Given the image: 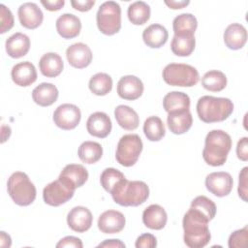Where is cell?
Returning <instances> with one entry per match:
<instances>
[{"mask_svg":"<svg viewBox=\"0 0 248 248\" xmlns=\"http://www.w3.org/2000/svg\"><path fill=\"white\" fill-rule=\"evenodd\" d=\"M88 87L97 96H105L112 89V78L106 73H97L89 79Z\"/></svg>","mask_w":248,"mask_h":248,"instance_id":"e575fe53","label":"cell"},{"mask_svg":"<svg viewBox=\"0 0 248 248\" xmlns=\"http://www.w3.org/2000/svg\"><path fill=\"white\" fill-rule=\"evenodd\" d=\"M233 180L232 175L226 171H215L205 177L206 189L216 197L228 196L232 190Z\"/></svg>","mask_w":248,"mask_h":248,"instance_id":"8fae6325","label":"cell"},{"mask_svg":"<svg viewBox=\"0 0 248 248\" xmlns=\"http://www.w3.org/2000/svg\"><path fill=\"white\" fill-rule=\"evenodd\" d=\"M232 148V138L223 130H212L205 137L202 158L212 167H220L227 161Z\"/></svg>","mask_w":248,"mask_h":248,"instance_id":"7a4b0ae2","label":"cell"},{"mask_svg":"<svg viewBox=\"0 0 248 248\" xmlns=\"http://www.w3.org/2000/svg\"><path fill=\"white\" fill-rule=\"evenodd\" d=\"M0 245L1 247H10L12 245L11 236L5 232H0Z\"/></svg>","mask_w":248,"mask_h":248,"instance_id":"681fc988","label":"cell"},{"mask_svg":"<svg viewBox=\"0 0 248 248\" xmlns=\"http://www.w3.org/2000/svg\"><path fill=\"white\" fill-rule=\"evenodd\" d=\"M17 16L20 24L27 29L39 27L44 20V14L36 3L25 2L17 10Z\"/></svg>","mask_w":248,"mask_h":248,"instance_id":"9a60e30c","label":"cell"},{"mask_svg":"<svg viewBox=\"0 0 248 248\" xmlns=\"http://www.w3.org/2000/svg\"><path fill=\"white\" fill-rule=\"evenodd\" d=\"M202 85L211 92L222 91L227 86V77L218 70L208 71L202 78Z\"/></svg>","mask_w":248,"mask_h":248,"instance_id":"836d02e7","label":"cell"},{"mask_svg":"<svg viewBox=\"0 0 248 248\" xmlns=\"http://www.w3.org/2000/svg\"><path fill=\"white\" fill-rule=\"evenodd\" d=\"M6 52L12 58H20L26 55L30 48V39L27 35L16 32L6 40Z\"/></svg>","mask_w":248,"mask_h":248,"instance_id":"7402d4cb","label":"cell"},{"mask_svg":"<svg viewBox=\"0 0 248 248\" xmlns=\"http://www.w3.org/2000/svg\"><path fill=\"white\" fill-rule=\"evenodd\" d=\"M198 27V20L195 16L189 13L178 15L172 21L174 35H194Z\"/></svg>","mask_w":248,"mask_h":248,"instance_id":"f546056e","label":"cell"},{"mask_svg":"<svg viewBox=\"0 0 248 248\" xmlns=\"http://www.w3.org/2000/svg\"><path fill=\"white\" fill-rule=\"evenodd\" d=\"M233 111V104L229 98L202 96L197 103L199 118L205 123L222 122Z\"/></svg>","mask_w":248,"mask_h":248,"instance_id":"277c9868","label":"cell"},{"mask_svg":"<svg viewBox=\"0 0 248 248\" xmlns=\"http://www.w3.org/2000/svg\"><path fill=\"white\" fill-rule=\"evenodd\" d=\"M209 220L199 210L190 207L184 214L182 226L184 243L190 248H202L208 244L211 234L208 229Z\"/></svg>","mask_w":248,"mask_h":248,"instance_id":"6da1fadb","label":"cell"},{"mask_svg":"<svg viewBox=\"0 0 248 248\" xmlns=\"http://www.w3.org/2000/svg\"><path fill=\"white\" fill-rule=\"evenodd\" d=\"M143 133L150 141L161 140L166 134L165 125L162 119L158 116H149L144 121Z\"/></svg>","mask_w":248,"mask_h":248,"instance_id":"d590c367","label":"cell"},{"mask_svg":"<svg viewBox=\"0 0 248 248\" xmlns=\"http://www.w3.org/2000/svg\"><path fill=\"white\" fill-rule=\"evenodd\" d=\"M57 248H64V247H73V248H82L83 244L82 241L76 236H65L62 239H60L58 241V243L56 244Z\"/></svg>","mask_w":248,"mask_h":248,"instance_id":"7bdbcfd3","label":"cell"},{"mask_svg":"<svg viewBox=\"0 0 248 248\" xmlns=\"http://www.w3.org/2000/svg\"><path fill=\"white\" fill-rule=\"evenodd\" d=\"M98 247H112V248H124L125 244L119 239H106L104 242L100 243Z\"/></svg>","mask_w":248,"mask_h":248,"instance_id":"c3c4849f","label":"cell"},{"mask_svg":"<svg viewBox=\"0 0 248 248\" xmlns=\"http://www.w3.org/2000/svg\"><path fill=\"white\" fill-rule=\"evenodd\" d=\"M58 178L76 190L85 184L88 179V171L80 164H69L64 167Z\"/></svg>","mask_w":248,"mask_h":248,"instance_id":"ac0fdd59","label":"cell"},{"mask_svg":"<svg viewBox=\"0 0 248 248\" xmlns=\"http://www.w3.org/2000/svg\"><path fill=\"white\" fill-rule=\"evenodd\" d=\"M114 117L124 130L133 131L139 127L140 117L135 109L126 105H119L114 109Z\"/></svg>","mask_w":248,"mask_h":248,"instance_id":"83f0119b","label":"cell"},{"mask_svg":"<svg viewBox=\"0 0 248 248\" xmlns=\"http://www.w3.org/2000/svg\"><path fill=\"white\" fill-rule=\"evenodd\" d=\"M163 107L168 113L188 110L190 108V98L186 93L171 91L164 97Z\"/></svg>","mask_w":248,"mask_h":248,"instance_id":"f1b7e54d","label":"cell"},{"mask_svg":"<svg viewBox=\"0 0 248 248\" xmlns=\"http://www.w3.org/2000/svg\"><path fill=\"white\" fill-rule=\"evenodd\" d=\"M41 4L47 10L50 12H54V11H59L65 4L64 0H55V1H49V0H42Z\"/></svg>","mask_w":248,"mask_h":248,"instance_id":"bcb514c9","label":"cell"},{"mask_svg":"<svg viewBox=\"0 0 248 248\" xmlns=\"http://www.w3.org/2000/svg\"><path fill=\"white\" fill-rule=\"evenodd\" d=\"M39 68L43 76L46 78H55L62 73L64 62L59 54L55 52H46L40 58Z\"/></svg>","mask_w":248,"mask_h":248,"instance_id":"cb8c5ba5","label":"cell"},{"mask_svg":"<svg viewBox=\"0 0 248 248\" xmlns=\"http://www.w3.org/2000/svg\"><path fill=\"white\" fill-rule=\"evenodd\" d=\"M167 123L169 129L174 135H182L188 132L193 123V117L190 109L169 113Z\"/></svg>","mask_w":248,"mask_h":248,"instance_id":"4316f807","label":"cell"},{"mask_svg":"<svg viewBox=\"0 0 248 248\" xmlns=\"http://www.w3.org/2000/svg\"><path fill=\"white\" fill-rule=\"evenodd\" d=\"M247 177H248V168L244 167L239 173V181H238V189H237L238 196L244 202H247V195H248Z\"/></svg>","mask_w":248,"mask_h":248,"instance_id":"b9f144b4","label":"cell"},{"mask_svg":"<svg viewBox=\"0 0 248 248\" xmlns=\"http://www.w3.org/2000/svg\"><path fill=\"white\" fill-rule=\"evenodd\" d=\"M123 178H125V176L120 170L114 168H107L101 173L100 182L103 188L107 192L110 193L111 190L115 187V185Z\"/></svg>","mask_w":248,"mask_h":248,"instance_id":"74e56055","label":"cell"},{"mask_svg":"<svg viewBox=\"0 0 248 248\" xmlns=\"http://www.w3.org/2000/svg\"><path fill=\"white\" fill-rule=\"evenodd\" d=\"M126 224L123 213L117 210L109 209L103 212L98 219V228L104 233L120 232Z\"/></svg>","mask_w":248,"mask_h":248,"instance_id":"e0dca14e","label":"cell"},{"mask_svg":"<svg viewBox=\"0 0 248 248\" xmlns=\"http://www.w3.org/2000/svg\"><path fill=\"white\" fill-rule=\"evenodd\" d=\"M98 29L107 36L116 34L121 28V8L114 1H106L98 9L96 15Z\"/></svg>","mask_w":248,"mask_h":248,"instance_id":"52a82bcc","label":"cell"},{"mask_svg":"<svg viewBox=\"0 0 248 248\" xmlns=\"http://www.w3.org/2000/svg\"><path fill=\"white\" fill-rule=\"evenodd\" d=\"M195 35H174L171 40L170 48L173 54L185 57L192 54L195 49Z\"/></svg>","mask_w":248,"mask_h":248,"instance_id":"1f68e13d","label":"cell"},{"mask_svg":"<svg viewBox=\"0 0 248 248\" xmlns=\"http://www.w3.org/2000/svg\"><path fill=\"white\" fill-rule=\"evenodd\" d=\"M248 239V229L245 226L243 229L236 230L229 237L228 245L230 248H242L246 247Z\"/></svg>","mask_w":248,"mask_h":248,"instance_id":"f35d334b","label":"cell"},{"mask_svg":"<svg viewBox=\"0 0 248 248\" xmlns=\"http://www.w3.org/2000/svg\"><path fill=\"white\" fill-rule=\"evenodd\" d=\"M190 3L189 0H165V4L173 10H177V9H182L186 6H188Z\"/></svg>","mask_w":248,"mask_h":248,"instance_id":"7dc6e473","label":"cell"},{"mask_svg":"<svg viewBox=\"0 0 248 248\" xmlns=\"http://www.w3.org/2000/svg\"><path fill=\"white\" fill-rule=\"evenodd\" d=\"M247 41L246 28L240 23L230 24L224 32V43L228 48L232 50L240 49Z\"/></svg>","mask_w":248,"mask_h":248,"instance_id":"44dd1931","label":"cell"},{"mask_svg":"<svg viewBox=\"0 0 248 248\" xmlns=\"http://www.w3.org/2000/svg\"><path fill=\"white\" fill-rule=\"evenodd\" d=\"M168 38V30L158 23L147 26L142 32V40L144 44L151 48H159L163 46L167 43Z\"/></svg>","mask_w":248,"mask_h":248,"instance_id":"d4e9b609","label":"cell"},{"mask_svg":"<svg viewBox=\"0 0 248 248\" xmlns=\"http://www.w3.org/2000/svg\"><path fill=\"white\" fill-rule=\"evenodd\" d=\"M112 124L109 116L103 111H96L86 121L87 132L96 138L105 139L111 132Z\"/></svg>","mask_w":248,"mask_h":248,"instance_id":"2e32d148","label":"cell"},{"mask_svg":"<svg viewBox=\"0 0 248 248\" xmlns=\"http://www.w3.org/2000/svg\"><path fill=\"white\" fill-rule=\"evenodd\" d=\"M11 77L16 85L26 87L36 81L37 71L31 62L24 61L16 64L12 68Z\"/></svg>","mask_w":248,"mask_h":248,"instance_id":"d6986e66","label":"cell"},{"mask_svg":"<svg viewBox=\"0 0 248 248\" xmlns=\"http://www.w3.org/2000/svg\"><path fill=\"white\" fill-rule=\"evenodd\" d=\"M7 189L10 197L17 205L27 206L36 199V187L25 172L12 173L7 182Z\"/></svg>","mask_w":248,"mask_h":248,"instance_id":"5b68a950","label":"cell"},{"mask_svg":"<svg viewBox=\"0 0 248 248\" xmlns=\"http://www.w3.org/2000/svg\"><path fill=\"white\" fill-rule=\"evenodd\" d=\"M0 33L4 34L14 26V16L9 8L0 4Z\"/></svg>","mask_w":248,"mask_h":248,"instance_id":"ab89813d","label":"cell"},{"mask_svg":"<svg viewBox=\"0 0 248 248\" xmlns=\"http://www.w3.org/2000/svg\"><path fill=\"white\" fill-rule=\"evenodd\" d=\"M168 221L166 210L159 204H151L147 206L142 213L143 224L151 230H162Z\"/></svg>","mask_w":248,"mask_h":248,"instance_id":"603a6c76","label":"cell"},{"mask_svg":"<svg viewBox=\"0 0 248 248\" xmlns=\"http://www.w3.org/2000/svg\"><path fill=\"white\" fill-rule=\"evenodd\" d=\"M57 33L64 39H73L80 33V19L73 14H63L56 19Z\"/></svg>","mask_w":248,"mask_h":248,"instance_id":"ffe728a7","label":"cell"},{"mask_svg":"<svg viewBox=\"0 0 248 248\" xmlns=\"http://www.w3.org/2000/svg\"><path fill=\"white\" fill-rule=\"evenodd\" d=\"M71 5L74 9L79 12H87L95 5L94 0H72Z\"/></svg>","mask_w":248,"mask_h":248,"instance_id":"f6af8a7d","label":"cell"},{"mask_svg":"<svg viewBox=\"0 0 248 248\" xmlns=\"http://www.w3.org/2000/svg\"><path fill=\"white\" fill-rule=\"evenodd\" d=\"M78 158L85 164L97 163L103 155V147L99 142L86 140L82 142L78 150Z\"/></svg>","mask_w":248,"mask_h":248,"instance_id":"4dcf8cb0","label":"cell"},{"mask_svg":"<svg viewBox=\"0 0 248 248\" xmlns=\"http://www.w3.org/2000/svg\"><path fill=\"white\" fill-rule=\"evenodd\" d=\"M236 155L241 161L246 162L248 160V138H241L236 145Z\"/></svg>","mask_w":248,"mask_h":248,"instance_id":"ee69618b","label":"cell"},{"mask_svg":"<svg viewBox=\"0 0 248 248\" xmlns=\"http://www.w3.org/2000/svg\"><path fill=\"white\" fill-rule=\"evenodd\" d=\"M190 207L202 212L209 221H211L216 214V205L214 202L205 196L196 197L192 201Z\"/></svg>","mask_w":248,"mask_h":248,"instance_id":"8d00e7d4","label":"cell"},{"mask_svg":"<svg viewBox=\"0 0 248 248\" xmlns=\"http://www.w3.org/2000/svg\"><path fill=\"white\" fill-rule=\"evenodd\" d=\"M137 248H154L157 246V238L151 233L140 234L135 243Z\"/></svg>","mask_w":248,"mask_h":248,"instance_id":"60d3db41","label":"cell"},{"mask_svg":"<svg viewBox=\"0 0 248 248\" xmlns=\"http://www.w3.org/2000/svg\"><path fill=\"white\" fill-rule=\"evenodd\" d=\"M163 79L171 86L191 87L199 82L200 75L198 70L188 64L170 63L163 70Z\"/></svg>","mask_w":248,"mask_h":248,"instance_id":"8992f818","label":"cell"},{"mask_svg":"<svg viewBox=\"0 0 248 248\" xmlns=\"http://www.w3.org/2000/svg\"><path fill=\"white\" fill-rule=\"evenodd\" d=\"M114 202L121 206H139L149 197V187L140 180H120L110 192Z\"/></svg>","mask_w":248,"mask_h":248,"instance_id":"3957f363","label":"cell"},{"mask_svg":"<svg viewBox=\"0 0 248 248\" xmlns=\"http://www.w3.org/2000/svg\"><path fill=\"white\" fill-rule=\"evenodd\" d=\"M128 18L135 25H142L150 18V7L143 1H136L128 7Z\"/></svg>","mask_w":248,"mask_h":248,"instance_id":"d6a6232c","label":"cell"},{"mask_svg":"<svg viewBox=\"0 0 248 248\" xmlns=\"http://www.w3.org/2000/svg\"><path fill=\"white\" fill-rule=\"evenodd\" d=\"M143 83L136 76L128 75L122 77L117 82V94L124 100L134 101L143 93Z\"/></svg>","mask_w":248,"mask_h":248,"instance_id":"5bb4252c","label":"cell"},{"mask_svg":"<svg viewBox=\"0 0 248 248\" xmlns=\"http://www.w3.org/2000/svg\"><path fill=\"white\" fill-rule=\"evenodd\" d=\"M142 147V140L139 135H124L117 143L115 159L123 167H132L139 160Z\"/></svg>","mask_w":248,"mask_h":248,"instance_id":"ba28073f","label":"cell"},{"mask_svg":"<svg viewBox=\"0 0 248 248\" xmlns=\"http://www.w3.org/2000/svg\"><path fill=\"white\" fill-rule=\"evenodd\" d=\"M58 94V89L54 84L42 82L33 89L32 99L41 107H48L57 101Z\"/></svg>","mask_w":248,"mask_h":248,"instance_id":"484cf974","label":"cell"},{"mask_svg":"<svg viewBox=\"0 0 248 248\" xmlns=\"http://www.w3.org/2000/svg\"><path fill=\"white\" fill-rule=\"evenodd\" d=\"M74 194L75 189L68 186L59 178L48 183L43 190L44 201L50 206H59L66 203L73 198Z\"/></svg>","mask_w":248,"mask_h":248,"instance_id":"9c48e42d","label":"cell"},{"mask_svg":"<svg viewBox=\"0 0 248 248\" xmlns=\"http://www.w3.org/2000/svg\"><path fill=\"white\" fill-rule=\"evenodd\" d=\"M81 112L78 107L73 104H62L53 112L54 124L62 130H73L80 121Z\"/></svg>","mask_w":248,"mask_h":248,"instance_id":"30bf717a","label":"cell"},{"mask_svg":"<svg viewBox=\"0 0 248 248\" xmlns=\"http://www.w3.org/2000/svg\"><path fill=\"white\" fill-rule=\"evenodd\" d=\"M66 57L69 64L77 69H83L90 65L93 54L90 47L83 43H76L66 49Z\"/></svg>","mask_w":248,"mask_h":248,"instance_id":"7c38bea8","label":"cell"},{"mask_svg":"<svg viewBox=\"0 0 248 248\" xmlns=\"http://www.w3.org/2000/svg\"><path fill=\"white\" fill-rule=\"evenodd\" d=\"M93 216L91 211L85 206H75L67 215V223L71 230L77 232H84L92 226Z\"/></svg>","mask_w":248,"mask_h":248,"instance_id":"4fadbf2b","label":"cell"}]
</instances>
